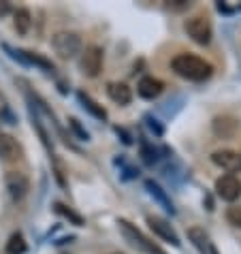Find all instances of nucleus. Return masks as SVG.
Wrapping results in <instances>:
<instances>
[{"label":"nucleus","instance_id":"obj_1","mask_svg":"<svg viewBox=\"0 0 241 254\" xmlns=\"http://www.w3.org/2000/svg\"><path fill=\"white\" fill-rule=\"evenodd\" d=\"M171 68L175 70V75H180L181 79H188V81H205L214 75V66L207 60L192 56V54L175 56L171 62Z\"/></svg>","mask_w":241,"mask_h":254},{"label":"nucleus","instance_id":"obj_2","mask_svg":"<svg viewBox=\"0 0 241 254\" xmlns=\"http://www.w3.org/2000/svg\"><path fill=\"white\" fill-rule=\"evenodd\" d=\"M52 47H54V52L58 54V58L62 60H70V58H75L77 54H81V39H79V34H75V32H58V34H54V39H52Z\"/></svg>","mask_w":241,"mask_h":254},{"label":"nucleus","instance_id":"obj_3","mask_svg":"<svg viewBox=\"0 0 241 254\" xmlns=\"http://www.w3.org/2000/svg\"><path fill=\"white\" fill-rule=\"evenodd\" d=\"M183 30H186V34L194 41L196 45H209L211 37H214V30H211L209 19L203 17V15L188 17L186 22H183Z\"/></svg>","mask_w":241,"mask_h":254},{"label":"nucleus","instance_id":"obj_4","mask_svg":"<svg viewBox=\"0 0 241 254\" xmlns=\"http://www.w3.org/2000/svg\"><path fill=\"white\" fill-rule=\"evenodd\" d=\"M120 224V229H122V233H124V237L128 239V242L134 246V248H139V250H143V252H147V254H167L165 250H160L158 246H156L154 242H150L143 233H141L137 227H132L130 222H126V220H120L118 222Z\"/></svg>","mask_w":241,"mask_h":254},{"label":"nucleus","instance_id":"obj_5","mask_svg":"<svg viewBox=\"0 0 241 254\" xmlns=\"http://www.w3.org/2000/svg\"><path fill=\"white\" fill-rule=\"evenodd\" d=\"M79 68L86 77H98L103 70V49L98 45H90L81 49L79 56Z\"/></svg>","mask_w":241,"mask_h":254},{"label":"nucleus","instance_id":"obj_6","mask_svg":"<svg viewBox=\"0 0 241 254\" xmlns=\"http://www.w3.org/2000/svg\"><path fill=\"white\" fill-rule=\"evenodd\" d=\"M216 194L226 203H235L241 196V182L235 175H222L216 180Z\"/></svg>","mask_w":241,"mask_h":254},{"label":"nucleus","instance_id":"obj_7","mask_svg":"<svg viewBox=\"0 0 241 254\" xmlns=\"http://www.w3.org/2000/svg\"><path fill=\"white\" fill-rule=\"evenodd\" d=\"M4 184H6V190H9L13 201H22L28 194V190H30V180H28V175L22 171H9L4 178Z\"/></svg>","mask_w":241,"mask_h":254},{"label":"nucleus","instance_id":"obj_8","mask_svg":"<svg viewBox=\"0 0 241 254\" xmlns=\"http://www.w3.org/2000/svg\"><path fill=\"white\" fill-rule=\"evenodd\" d=\"M211 162L216 167L224 169L229 171V175L233 173H239L241 171V152H235V150H218L211 154Z\"/></svg>","mask_w":241,"mask_h":254},{"label":"nucleus","instance_id":"obj_9","mask_svg":"<svg viewBox=\"0 0 241 254\" xmlns=\"http://www.w3.org/2000/svg\"><path fill=\"white\" fill-rule=\"evenodd\" d=\"M22 145L17 143L15 137L0 132V160L2 162H17L22 160Z\"/></svg>","mask_w":241,"mask_h":254},{"label":"nucleus","instance_id":"obj_10","mask_svg":"<svg viewBox=\"0 0 241 254\" xmlns=\"http://www.w3.org/2000/svg\"><path fill=\"white\" fill-rule=\"evenodd\" d=\"M147 224H150V229L160 239H165V242L175 246V248H180V237H177V233L171 229V224H169L167 220H162V218H158V216H147Z\"/></svg>","mask_w":241,"mask_h":254},{"label":"nucleus","instance_id":"obj_11","mask_svg":"<svg viewBox=\"0 0 241 254\" xmlns=\"http://www.w3.org/2000/svg\"><path fill=\"white\" fill-rule=\"evenodd\" d=\"M162 90H165V83L160 79H156L152 75H145L141 77L139 83H137V92L141 98H147V101H154V98H158L162 94Z\"/></svg>","mask_w":241,"mask_h":254},{"label":"nucleus","instance_id":"obj_12","mask_svg":"<svg viewBox=\"0 0 241 254\" xmlns=\"http://www.w3.org/2000/svg\"><path fill=\"white\" fill-rule=\"evenodd\" d=\"M107 94L113 103H118V105H122V107H126V105H130L132 101V90L126 86V83L122 81H111L107 83Z\"/></svg>","mask_w":241,"mask_h":254},{"label":"nucleus","instance_id":"obj_13","mask_svg":"<svg viewBox=\"0 0 241 254\" xmlns=\"http://www.w3.org/2000/svg\"><path fill=\"white\" fill-rule=\"evenodd\" d=\"M145 190H147V192H150V196H154V199L158 201L160 205L169 211V214H175V207H173L171 199H169V194H167L165 190H162L158 184H156L154 180H145Z\"/></svg>","mask_w":241,"mask_h":254},{"label":"nucleus","instance_id":"obj_14","mask_svg":"<svg viewBox=\"0 0 241 254\" xmlns=\"http://www.w3.org/2000/svg\"><path fill=\"white\" fill-rule=\"evenodd\" d=\"M237 128H239V122H237V120H233V118L222 116V118H216L214 120V132H216L218 137L229 139V137L235 135Z\"/></svg>","mask_w":241,"mask_h":254},{"label":"nucleus","instance_id":"obj_15","mask_svg":"<svg viewBox=\"0 0 241 254\" xmlns=\"http://www.w3.org/2000/svg\"><path fill=\"white\" fill-rule=\"evenodd\" d=\"M77 98H79L81 107L86 109V111H90V114L94 116L96 120H107V111H105V109H103V105H98L92 96H88L86 92H79V94H77Z\"/></svg>","mask_w":241,"mask_h":254},{"label":"nucleus","instance_id":"obj_16","mask_svg":"<svg viewBox=\"0 0 241 254\" xmlns=\"http://www.w3.org/2000/svg\"><path fill=\"white\" fill-rule=\"evenodd\" d=\"M13 26H15L17 34H28V30H30L32 26V15L28 9H17L15 15H13Z\"/></svg>","mask_w":241,"mask_h":254},{"label":"nucleus","instance_id":"obj_17","mask_svg":"<svg viewBox=\"0 0 241 254\" xmlns=\"http://www.w3.org/2000/svg\"><path fill=\"white\" fill-rule=\"evenodd\" d=\"M188 237L192 239V244L196 246L201 254H207V252H209V246H211V244H209V239H207V235H205V231H203V229L192 227V229L188 231Z\"/></svg>","mask_w":241,"mask_h":254},{"label":"nucleus","instance_id":"obj_18","mask_svg":"<svg viewBox=\"0 0 241 254\" xmlns=\"http://www.w3.org/2000/svg\"><path fill=\"white\" fill-rule=\"evenodd\" d=\"M6 254H24L26 252V242H24V235L22 233H13L6 242Z\"/></svg>","mask_w":241,"mask_h":254},{"label":"nucleus","instance_id":"obj_19","mask_svg":"<svg viewBox=\"0 0 241 254\" xmlns=\"http://www.w3.org/2000/svg\"><path fill=\"white\" fill-rule=\"evenodd\" d=\"M56 211H58V214H62L64 218H68V220L73 222V224H77V227H83V218H81L79 214H75V211L70 209V207L62 205V203H56Z\"/></svg>","mask_w":241,"mask_h":254},{"label":"nucleus","instance_id":"obj_20","mask_svg":"<svg viewBox=\"0 0 241 254\" xmlns=\"http://www.w3.org/2000/svg\"><path fill=\"white\" fill-rule=\"evenodd\" d=\"M226 222L235 229H241V205H231L226 209Z\"/></svg>","mask_w":241,"mask_h":254},{"label":"nucleus","instance_id":"obj_21","mask_svg":"<svg viewBox=\"0 0 241 254\" xmlns=\"http://www.w3.org/2000/svg\"><path fill=\"white\" fill-rule=\"evenodd\" d=\"M0 122L15 124V116L11 114V107H9V103H6L4 94H0Z\"/></svg>","mask_w":241,"mask_h":254},{"label":"nucleus","instance_id":"obj_22","mask_svg":"<svg viewBox=\"0 0 241 254\" xmlns=\"http://www.w3.org/2000/svg\"><path fill=\"white\" fill-rule=\"evenodd\" d=\"M68 126H70V130L75 132L77 137H79L81 141H88L90 139V135H88V130L83 128V126L79 124V120H75V118H68Z\"/></svg>","mask_w":241,"mask_h":254},{"label":"nucleus","instance_id":"obj_23","mask_svg":"<svg viewBox=\"0 0 241 254\" xmlns=\"http://www.w3.org/2000/svg\"><path fill=\"white\" fill-rule=\"evenodd\" d=\"M143 158H145L147 165H152V162L156 160V152L150 150V147H147V143H143Z\"/></svg>","mask_w":241,"mask_h":254},{"label":"nucleus","instance_id":"obj_24","mask_svg":"<svg viewBox=\"0 0 241 254\" xmlns=\"http://www.w3.org/2000/svg\"><path fill=\"white\" fill-rule=\"evenodd\" d=\"M145 120H147V126H150V128L156 132V135H162V126H160V124H156V120H152L150 116H147Z\"/></svg>","mask_w":241,"mask_h":254},{"label":"nucleus","instance_id":"obj_25","mask_svg":"<svg viewBox=\"0 0 241 254\" xmlns=\"http://www.w3.org/2000/svg\"><path fill=\"white\" fill-rule=\"evenodd\" d=\"M9 13V2H0V15H6Z\"/></svg>","mask_w":241,"mask_h":254},{"label":"nucleus","instance_id":"obj_26","mask_svg":"<svg viewBox=\"0 0 241 254\" xmlns=\"http://www.w3.org/2000/svg\"><path fill=\"white\" fill-rule=\"evenodd\" d=\"M209 254H218V250L214 248V246H209Z\"/></svg>","mask_w":241,"mask_h":254}]
</instances>
